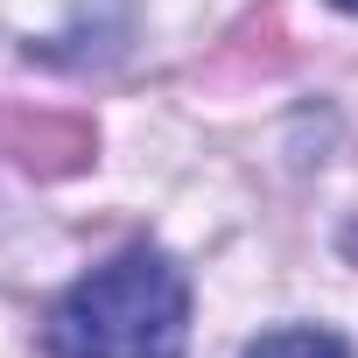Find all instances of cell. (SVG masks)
<instances>
[{"instance_id": "1", "label": "cell", "mask_w": 358, "mask_h": 358, "mask_svg": "<svg viewBox=\"0 0 358 358\" xmlns=\"http://www.w3.org/2000/svg\"><path fill=\"white\" fill-rule=\"evenodd\" d=\"M190 288L169 253L127 246L85 281H71L43 323L50 358H183Z\"/></svg>"}, {"instance_id": "2", "label": "cell", "mask_w": 358, "mask_h": 358, "mask_svg": "<svg viewBox=\"0 0 358 358\" xmlns=\"http://www.w3.org/2000/svg\"><path fill=\"white\" fill-rule=\"evenodd\" d=\"M0 148H8L15 162H43V169H71V162L92 155L85 127H71V120H29V113H8V106H0Z\"/></svg>"}, {"instance_id": "4", "label": "cell", "mask_w": 358, "mask_h": 358, "mask_svg": "<svg viewBox=\"0 0 358 358\" xmlns=\"http://www.w3.org/2000/svg\"><path fill=\"white\" fill-rule=\"evenodd\" d=\"M337 8H351V15H358V0H337Z\"/></svg>"}, {"instance_id": "3", "label": "cell", "mask_w": 358, "mask_h": 358, "mask_svg": "<svg viewBox=\"0 0 358 358\" xmlns=\"http://www.w3.org/2000/svg\"><path fill=\"white\" fill-rule=\"evenodd\" d=\"M246 358H344V337H330V330H267Z\"/></svg>"}]
</instances>
